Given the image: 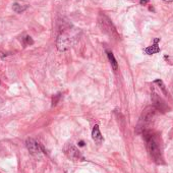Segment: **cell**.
Wrapping results in <instances>:
<instances>
[{
	"label": "cell",
	"instance_id": "6da1fadb",
	"mask_svg": "<svg viewBox=\"0 0 173 173\" xmlns=\"http://www.w3.org/2000/svg\"><path fill=\"white\" fill-rule=\"evenodd\" d=\"M144 137L146 140V146H147L148 153L151 159L157 164H163V154H162V148L160 144V138L158 134H154L152 130L145 132Z\"/></svg>",
	"mask_w": 173,
	"mask_h": 173
},
{
	"label": "cell",
	"instance_id": "7a4b0ae2",
	"mask_svg": "<svg viewBox=\"0 0 173 173\" xmlns=\"http://www.w3.org/2000/svg\"><path fill=\"white\" fill-rule=\"evenodd\" d=\"M157 112H158V110H157L154 106H148V107L143 111L137 125V134H143L147 131H150L151 126L153 125L154 121H155Z\"/></svg>",
	"mask_w": 173,
	"mask_h": 173
},
{
	"label": "cell",
	"instance_id": "3957f363",
	"mask_svg": "<svg viewBox=\"0 0 173 173\" xmlns=\"http://www.w3.org/2000/svg\"><path fill=\"white\" fill-rule=\"evenodd\" d=\"M99 25L101 26V29L105 32L106 34H108L110 37H115L118 38V34L116 32V29L114 28L112 22L109 20L108 17H106L105 14H100L99 17Z\"/></svg>",
	"mask_w": 173,
	"mask_h": 173
},
{
	"label": "cell",
	"instance_id": "277c9868",
	"mask_svg": "<svg viewBox=\"0 0 173 173\" xmlns=\"http://www.w3.org/2000/svg\"><path fill=\"white\" fill-rule=\"evenodd\" d=\"M152 102H153V105L158 111H161V112H167V111L170 110L169 106L167 105L166 103L164 102V100L159 96L155 91L152 92V96H151Z\"/></svg>",
	"mask_w": 173,
	"mask_h": 173
},
{
	"label": "cell",
	"instance_id": "5b68a950",
	"mask_svg": "<svg viewBox=\"0 0 173 173\" xmlns=\"http://www.w3.org/2000/svg\"><path fill=\"white\" fill-rule=\"evenodd\" d=\"M26 146L32 155H40L41 153H45L44 148L34 138H28L26 141Z\"/></svg>",
	"mask_w": 173,
	"mask_h": 173
},
{
	"label": "cell",
	"instance_id": "8992f818",
	"mask_svg": "<svg viewBox=\"0 0 173 173\" xmlns=\"http://www.w3.org/2000/svg\"><path fill=\"white\" fill-rule=\"evenodd\" d=\"M64 153L67 156V158H69L73 161H81L84 160V157L82 156L81 152H79L76 147H74L73 145H67L64 148Z\"/></svg>",
	"mask_w": 173,
	"mask_h": 173
},
{
	"label": "cell",
	"instance_id": "52a82bcc",
	"mask_svg": "<svg viewBox=\"0 0 173 173\" xmlns=\"http://www.w3.org/2000/svg\"><path fill=\"white\" fill-rule=\"evenodd\" d=\"M56 45H57V49L59 50V51H66L67 49H69V48H70V40H69L68 36H66L64 34L60 35L57 39Z\"/></svg>",
	"mask_w": 173,
	"mask_h": 173
},
{
	"label": "cell",
	"instance_id": "ba28073f",
	"mask_svg": "<svg viewBox=\"0 0 173 173\" xmlns=\"http://www.w3.org/2000/svg\"><path fill=\"white\" fill-rule=\"evenodd\" d=\"M92 137H93V140L95 141V143L98 144V145L102 144V142H103V137H102V134H101V131L99 129V125H97V124L94 126V128L92 130Z\"/></svg>",
	"mask_w": 173,
	"mask_h": 173
},
{
	"label": "cell",
	"instance_id": "9c48e42d",
	"mask_svg": "<svg viewBox=\"0 0 173 173\" xmlns=\"http://www.w3.org/2000/svg\"><path fill=\"white\" fill-rule=\"evenodd\" d=\"M160 41V39H156L155 40V44L152 45V46H149L144 50V52L148 55H152V54H156V53H159L160 52V47L158 46V42Z\"/></svg>",
	"mask_w": 173,
	"mask_h": 173
},
{
	"label": "cell",
	"instance_id": "30bf717a",
	"mask_svg": "<svg viewBox=\"0 0 173 173\" xmlns=\"http://www.w3.org/2000/svg\"><path fill=\"white\" fill-rule=\"evenodd\" d=\"M107 56L109 58V61H110V64H111V66H112L113 70L117 71V69H118V63H117V61L115 59V57H114L113 53L111 51H107Z\"/></svg>",
	"mask_w": 173,
	"mask_h": 173
},
{
	"label": "cell",
	"instance_id": "8fae6325",
	"mask_svg": "<svg viewBox=\"0 0 173 173\" xmlns=\"http://www.w3.org/2000/svg\"><path fill=\"white\" fill-rule=\"evenodd\" d=\"M12 8L13 10H14L17 13H22L25 10L28 8V6L26 5H22V4H18V3H14L13 4V6H12Z\"/></svg>",
	"mask_w": 173,
	"mask_h": 173
},
{
	"label": "cell",
	"instance_id": "7c38bea8",
	"mask_svg": "<svg viewBox=\"0 0 173 173\" xmlns=\"http://www.w3.org/2000/svg\"><path fill=\"white\" fill-rule=\"evenodd\" d=\"M154 84H156V85H158L159 88L162 90V92L164 93L166 96H168V92H167V90H166V87H165V85H164V82L161 81V79H156L155 82H154Z\"/></svg>",
	"mask_w": 173,
	"mask_h": 173
},
{
	"label": "cell",
	"instance_id": "4fadbf2b",
	"mask_svg": "<svg viewBox=\"0 0 173 173\" xmlns=\"http://www.w3.org/2000/svg\"><path fill=\"white\" fill-rule=\"evenodd\" d=\"M23 41H25V45H33L34 44L33 39H32L30 36L25 37V38H23Z\"/></svg>",
	"mask_w": 173,
	"mask_h": 173
},
{
	"label": "cell",
	"instance_id": "5bb4252c",
	"mask_svg": "<svg viewBox=\"0 0 173 173\" xmlns=\"http://www.w3.org/2000/svg\"><path fill=\"white\" fill-rule=\"evenodd\" d=\"M149 1H150V0H141L140 4H141V5H146V4L149 3Z\"/></svg>",
	"mask_w": 173,
	"mask_h": 173
},
{
	"label": "cell",
	"instance_id": "9a60e30c",
	"mask_svg": "<svg viewBox=\"0 0 173 173\" xmlns=\"http://www.w3.org/2000/svg\"><path fill=\"white\" fill-rule=\"evenodd\" d=\"M79 145L81 146V147H84V146H85V143H84V142H82H82H79Z\"/></svg>",
	"mask_w": 173,
	"mask_h": 173
},
{
	"label": "cell",
	"instance_id": "2e32d148",
	"mask_svg": "<svg viewBox=\"0 0 173 173\" xmlns=\"http://www.w3.org/2000/svg\"><path fill=\"white\" fill-rule=\"evenodd\" d=\"M165 2H173V0H163Z\"/></svg>",
	"mask_w": 173,
	"mask_h": 173
},
{
	"label": "cell",
	"instance_id": "e0dca14e",
	"mask_svg": "<svg viewBox=\"0 0 173 173\" xmlns=\"http://www.w3.org/2000/svg\"><path fill=\"white\" fill-rule=\"evenodd\" d=\"M0 103H2V99H1V98H0Z\"/></svg>",
	"mask_w": 173,
	"mask_h": 173
}]
</instances>
